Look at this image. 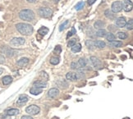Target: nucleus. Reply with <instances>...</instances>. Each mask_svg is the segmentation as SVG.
Masks as SVG:
<instances>
[{
    "mask_svg": "<svg viewBox=\"0 0 133 119\" xmlns=\"http://www.w3.org/2000/svg\"><path fill=\"white\" fill-rule=\"evenodd\" d=\"M16 28L20 34L23 35H30L33 33V27L27 23H18L16 25Z\"/></svg>",
    "mask_w": 133,
    "mask_h": 119,
    "instance_id": "f257e3e1",
    "label": "nucleus"
},
{
    "mask_svg": "<svg viewBox=\"0 0 133 119\" xmlns=\"http://www.w3.org/2000/svg\"><path fill=\"white\" fill-rule=\"evenodd\" d=\"M19 17L23 21L30 22V21L34 20L35 13L32 10H30V9H24V10H22V11L19 12Z\"/></svg>",
    "mask_w": 133,
    "mask_h": 119,
    "instance_id": "f03ea898",
    "label": "nucleus"
},
{
    "mask_svg": "<svg viewBox=\"0 0 133 119\" xmlns=\"http://www.w3.org/2000/svg\"><path fill=\"white\" fill-rule=\"evenodd\" d=\"M38 13L41 17L49 18L51 17V15L53 14V11H52V9H50L49 8H39Z\"/></svg>",
    "mask_w": 133,
    "mask_h": 119,
    "instance_id": "7ed1b4c3",
    "label": "nucleus"
},
{
    "mask_svg": "<svg viewBox=\"0 0 133 119\" xmlns=\"http://www.w3.org/2000/svg\"><path fill=\"white\" fill-rule=\"evenodd\" d=\"M40 111V108L37 105H30L25 108V112L30 115H37Z\"/></svg>",
    "mask_w": 133,
    "mask_h": 119,
    "instance_id": "20e7f679",
    "label": "nucleus"
},
{
    "mask_svg": "<svg viewBox=\"0 0 133 119\" xmlns=\"http://www.w3.org/2000/svg\"><path fill=\"white\" fill-rule=\"evenodd\" d=\"M122 9H123V4H122V2L116 1L112 4V10L111 11L114 13L119 12L122 11Z\"/></svg>",
    "mask_w": 133,
    "mask_h": 119,
    "instance_id": "39448f33",
    "label": "nucleus"
},
{
    "mask_svg": "<svg viewBox=\"0 0 133 119\" xmlns=\"http://www.w3.org/2000/svg\"><path fill=\"white\" fill-rule=\"evenodd\" d=\"M1 53L2 54H4L6 56L8 57H13L15 54H16L17 51H15L14 49H11V48H8L7 46H3L1 48Z\"/></svg>",
    "mask_w": 133,
    "mask_h": 119,
    "instance_id": "423d86ee",
    "label": "nucleus"
},
{
    "mask_svg": "<svg viewBox=\"0 0 133 119\" xmlns=\"http://www.w3.org/2000/svg\"><path fill=\"white\" fill-rule=\"evenodd\" d=\"M25 39L22 37H17V38H13L10 41V44L12 46H20V45H23L25 44Z\"/></svg>",
    "mask_w": 133,
    "mask_h": 119,
    "instance_id": "0eeeda50",
    "label": "nucleus"
},
{
    "mask_svg": "<svg viewBox=\"0 0 133 119\" xmlns=\"http://www.w3.org/2000/svg\"><path fill=\"white\" fill-rule=\"evenodd\" d=\"M29 100V98L27 95H21L19 96L18 98V100H17V105L18 106H23L24 104H25Z\"/></svg>",
    "mask_w": 133,
    "mask_h": 119,
    "instance_id": "6e6552de",
    "label": "nucleus"
},
{
    "mask_svg": "<svg viewBox=\"0 0 133 119\" xmlns=\"http://www.w3.org/2000/svg\"><path fill=\"white\" fill-rule=\"evenodd\" d=\"M122 4H123V9L125 12H129L132 10V2L131 0H125L122 3Z\"/></svg>",
    "mask_w": 133,
    "mask_h": 119,
    "instance_id": "1a4fd4ad",
    "label": "nucleus"
},
{
    "mask_svg": "<svg viewBox=\"0 0 133 119\" xmlns=\"http://www.w3.org/2000/svg\"><path fill=\"white\" fill-rule=\"evenodd\" d=\"M59 95V90L57 88H52L48 91V97L51 98V99H54Z\"/></svg>",
    "mask_w": 133,
    "mask_h": 119,
    "instance_id": "9d476101",
    "label": "nucleus"
},
{
    "mask_svg": "<svg viewBox=\"0 0 133 119\" xmlns=\"http://www.w3.org/2000/svg\"><path fill=\"white\" fill-rule=\"evenodd\" d=\"M126 19L124 17H118V18H117L116 21H115V24L116 25L118 28H122V27H125V25H126Z\"/></svg>",
    "mask_w": 133,
    "mask_h": 119,
    "instance_id": "9b49d317",
    "label": "nucleus"
},
{
    "mask_svg": "<svg viewBox=\"0 0 133 119\" xmlns=\"http://www.w3.org/2000/svg\"><path fill=\"white\" fill-rule=\"evenodd\" d=\"M33 86H34V87H37V88H40V89H42V88L47 87V82H46V81H35V82H34Z\"/></svg>",
    "mask_w": 133,
    "mask_h": 119,
    "instance_id": "f8f14e48",
    "label": "nucleus"
},
{
    "mask_svg": "<svg viewBox=\"0 0 133 119\" xmlns=\"http://www.w3.org/2000/svg\"><path fill=\"white\" fill-rule=\"evenodd\" d=\"M90 62L92 65H93L95 68H99L101 66V62L99 58H97L96 57H90Z\"/></svg>",
    "mask_w": 133,
    "mask_h": 119,
    "instance_id": "ddd939ff",
    "label": "nucleus"
},
{
    "mask_svg": "<svg viewBox=\"0 0 133 119\" xmlns=\"http://www.w3.org/2000/svg\"><path fill=\"white\" fill-rule=\"evenodd\" d=\"M66 78L71 81H76L77 80V76H76V74L74 73V72H68L66 75Z\"/></svg>",
    "mask_w": 133,
    "mask_h": 119,
    "instance_id": "4468645a",
    "label": "nucleus"
},
{
    "mask_svg": "<svg viewBox=\"0 0 133 119\" xmlns=\"http://www.w3.org/2000/svg\"><path fill=\"white\" fill-rule=\"evenodd\" d=\"M19 112L20 111L17 108H10V109H8L6 111V114L8 116H15V115H17Z\"/></svg>",
    "mask_w": 133,
    "mask_h": 119,
    "instance_id": "2eb2a0df",
    "label": "nucleus"
},
{
    "mask_svg": "<svg viewBox=\"0 0 133 119\" xmlns=\"http://www.w3.org/2000/svg\"><path fill=\"white\" fill-rule=\"evenodd\" d=\"M29 63V59L27 58H22L17 61V65L19 67H25Z\"/></svg>",
    "mask_w": 133,
    "mask_h": 119,
    "instance_id": "dca6fc26",
    "label": "nucleus"
},
{
    "mask_svg": "<svg viewBox=\"0 0 133 119\" xmlns=\"http://www.w3.org/2000/svg\"><path fill=\"white\" fill-rule=\"evenodd\" d=\"M104 25H105V23L103 22V21L99 20V21H96V22H95V24H94V27H95V29L99 30V29H103V28L104 27Z\"/></svg>",
    "mask_w": 133,
    "mask_h": 119,
    "instance_id": "f3484780",
    "label": "nucleus"
},
{
    "mask_svg": "<svg viewBox=\"0 0 133 119\" xmlns=\"http://www.w3.org/2000/svg\"><path fill=\"white\" fill-rule=\"evenodd\" d=\"M94 44H95V47L98 48V49H104L106 46L105 42L101 41V40H95L94 42Z\"/></svg>",
    "mask_w": 133,
    "mask_h": 119,
    "instance_id": "a211bd4d",
    "label": "nucleus"
},
{
    "mask_svg": "<svg viewBox=\"0 0 133 119\" xmlns=\"http://www.w3.org/2000/svg\"><path fill=\"white\" fill-rule=\"evenodd\" d=\"M30 93L34 95H38L40 94V93H42V89L37 88V87H32L31 89L30 90Z\"/></svg>",
    "mask_w": 133,
    "mask_h": 119,
    "instance_id": "6ab92c4d",
    "label": "nucleus"
},
{
    "mask_svg": "<svg viewBox=\"0 0 133 119\" xmlns=\"http://www.w3.org/2000/svg\"><path fill=\"white\" fill-rule=\"evenodd\" d=\"M104 15H105V17L107 18H109L110 20H114L115 18V15L114 14V12H112L111 10L108 9V10H106V11L104 12Z\"/></svg>",
    "mask_w": 133,
    "mask_h": 119,
    "instance_id": "aec40b11",
    "label": "nucleus"
},
{
    "mask_svg": "<svg viewBox=\"0 0 133 119\" xmlns=\"http://www.w3.org/2000/svg\"><path fill=\"white\" fill-rule=\"evenodd\" d=\"M122 45V42L121 41H112V42H109V46L110 47H112V48H119Z\"/></svg>",
    "mask_w": 133,
    "mask_h": 119,
    "instance_id": "412c9836",
    "label": "nucleus"
},
{
    "mask_svg": "<svg viewBox=\"0 0 133 119\" xmlns=\"http://www.w3.org/2000/svg\"><path fill=\"white\" fill-rule=\"evenodd\" d=\"M2 80H3V85H9L10 83H12V77L10 76H4Z\"/></svg>",
    "mask_w": 133,
    "mask_h": 119,
    "instance_id": "4be33fe9",
    "label": "nucleus"
},
{
    "mask_svg": "<svg viewBox=\"0 0 133 119\" xmlns=\"http://www.w3.org/2000/svg\"><path fill=\"white\" fill-rule=\"evenodd\" d=\"M81 50V44H76L71 47V51L73 53H78Z\"/></svg>",
    "mask_w": 133,
    "mask_h": 119,
    "instance_id": "5701e85b",
    "label": "nucleus"
},
{
    "mask_svg": "<svg viewBox=\"0 0 133 119\" xmlns=\"http://www.w3.org/2000/svg\"><path fill=\"white\" fill-rule=\"evenodd\" d=\"M105 37H106V39L108 40L109 42H112V41H114L116 39V36L112 33H107Z\"/></svg>",
    "mask_w": 133,
    "mask_h": 119,
    "instance_id": "b1692460",
    "label": "nucleus"
},
{
    "mask_svg": "<svg viewBox=\"0 0 133 119\" xmlns=\"http://www.w3.org/2000/svg\"><path fill=\"white\" fill-rule=\"evenodd\" d=\"M106 34H107V31L104 29H99L98 30V31L96 32V35L98 36V37H104Z\"/></svg>",
    "mask_w": 133,
    "mask_h": 119,
    "instance_id": "393cba45",
    "label": "nucleus"
},
{
    "mask_svg": "<svg viewBox=\"0 0 133 119\" xmlns=\"http://www.w3.org/2000/svg\"><path fill=\"white\" fill-rule=\"evenodd\" d=\"M59 62H60V58H58V57H52V58H50V63L53 64V65L58 64Z\"/></svg>",
    "mask_w": 133,
    "mask_h": 119,
    "instance_id": "a878e982",
    "label": "nucleus"
},
{
    "mask_svg": "<svg viewBox=\"0 0 133 119\" xmlns=\"http://www.w3.org/2000/svg\"><path fill=\"white\" fill-rule=\"evenodd\" d=\"M85 45L87 46L88 49H94V47H95V44H94V41L93 40H86L85 41Z\"/></svg>",
    "mask_w": 133,
    "mask_h": 119,
    "instance_id": "bb28decb",
    "label": "nucleus"
},
{
    "mask_svg": "<svg viewBox=\"0 0 133 119\" xmlns=\"http://www.w3.org/2000/svg\"><path fill=\"white\" fill-rule=\"evenodd\" d=\"M48 32H49V29L47 27H41L38 30V33L40 34L41 35H45Z\"/></svg>",
    "mask_w": 133,
    "mask_h": 119,
    "instance_id": "cd10ccee",
    "label": "nucleus"
},
{
    "mask_svg": "<svg viewBox=\"0 0 133 119\" xmlns=\"http://www.w3.org/2000/svg\"><path fill=\"white\" fill-rule=\"evenodd\" d=\"M125 27L127 30H131L133 29V21H132V19H130L128 22L126 23Z\"/></svg>",
    "mask_w": 133,
    "mask_h": 119,
    "instance_id": "c85d7f7f",
    "label": "nucleus"
},
{
    "mask_svg": "<svg viewBox=\"0 0 133 119\" xmlns=\"http://www.w3.org/2000/svg\"><path fill=\"white\" fill-rule=\"evenodd\" d=\"M78 65H79L80 68H84V67H85L86 66V61H85V59L83 58H80L79 61H78Z\"/></svg>",
    "mask_w": 133,
    "mask_h": 119,
    "instance_id": "c756f323",
    "label": "nucleus"
},
{
    "mask_svg": "<svg viewBox=\"0 0 133 119\" xmlns=\"http://www.w3.org/2000/svg\"><path fill=\"white\" fill-rule=\"evenodd\" d=\"M84 5H85V3H84L83 1H81V2H79V3H78L76 5L75 8H76V10H77V11H79V10H81V9H82V8H83Z\"/></svg>",
    "mask_w": 133,
    "mask_h": 119,
    "instance_id": "7c9ffc66",
    "label": "nucleus"
},
{
    "mask_svg": "<svg viewBox=\"0 0 133 119\" xmlns=\"http://www.w3.org/2000/svg\"><path fill=\"white\" fill-rule=\"evenodd\" d=\"M117 36H118V38L120 39H125L127 38V35L125 32H118Z\"/></svg>",
    "mask_w": 133,
    "mask_h": 119,
    "instance_id": "2f4dec72",
    "label": "nucleus"
},
{
    "mask_svg": "<svg viewBox=\"0 0 133 119\" xmlns=\"http://www.w3.org/2000/svg\"><path fill=\"white\" fill-rule=\"evenodd\" d=\"M68 22H69L68 21H65L64 23H63L62 25H60V27H59V30H60V31H63V30L66 27V25H68Z\"/></svg>",
    "mask_w": 133,
    "mask_h": 119,
    "instance_id": "473e14b6",
    "label": "nucleus"
},
{
    "mask_svg": "<svg viewBox=\"0 0 133 119\" xmlns=\"http://www.w3.org/2000/svg\"><path fill=\"white\" fill-rule=\"evenodd\" d=\"M76 44V39H71L69 42H68V47H72V46L74 45V44Z\"/></svg>",
    "mask_w": 133,
    "mask_h": 119,
    "instance_id": "72a5a7b5",
    "label": "nucleus"
},
{
    "mask_svg": "<svg viewBox=\"0 0 133 119\" xmlns=\"http://www.w3.org/2000/svg\"><path fill=\"white\" fill-rule=\"evenodd\" d=\"M54 52L55 54H61V52H62V48H61V46H59V45L56 46L55 49H54Z\"/></svg>",
    "mask_w": 133,
    "mask_h": 119,
    "instance_id": "f704fd0d",
    "label": "nucleus"
},
{
    "mask_svg": "<svg viewBox=\"0 0 133 119\" xmlns=\"http://www.w3.org/2000/svg\"><path fill=\"white\" fill-rule=\"evenodd\" d=\"M80 68L79 65H78V63H71V69H73V70H76V69H78Z\"/></svg>",
    "mask_w": 133,
    "mask_h": 119,
    "instance_id": "c9c22d12",
    "label": "nucleus"
},
{
    "mask_svg": "<svg viewBox=\"0 0 133 119\" xmlns=\"http://www.w3.org/2000/svg\"><path fill=\"white\" fill-rule=\"evenodd\" d=\"M76 33V30H75V28L74 27H72V30H71V31H69L68 33V36H66V37L68 38H69L70 36H71L73 34H75Z\"/></svg>",
    "mask_w": 133,
    "mask_h": 119,
    "instance_id": "e433bc0d",
    "label": "nucleus"
},
{
    "mask_svg": "<svg viewBox=\"0 0 133 119\" xmlns=\"http://www.w3.org/2000/svg\"><path fill=\"white\" fill-rule=\"evenodd\" d=\"M4 63H5V58L2 54H0V64H3Z\"/></svg>",
    "mask_w": 133,
    "mask_h": 119,
    "instance_id": "4c0bfd02",
    "label": "nucleus"
},
{
    "mask_svg": "<svg viewBox=\"0 0 133 119\" xmlns=\"http://www.w3.org/2000/svg\"><path fill=\"white\" fill-rule=\"evenodd\" d=\"M40 76H42V77H46V78H49V76H48V75L47 74H46V72H44V71H41V72H40Z\"/></svg>",
    "mask_w": 133,
    "mask_h": 119,
    "instance_id": "58836bf2",
    "label": "nucleus"
},
{
    "mask_svg": "<svg viewBox=\"0 0 133 119\" xmlns=\"http://www.w3.org/2000/svg\"><path fill=\"white\" fill-rule=\"evenodd\" d=\"M21 119H33L30 116H27V115H25V116H22Z\"/></svg>",
    "mask_w": 133,
    "mask_h": 119,
    "instance_id": "ea45409f",
    "label": "nucleus"
},
{
    "mask_svg": "<svg viewBox=\"0 0 133 119\" xmlns=\"http://www.w3.org/2000/svg\"><path fill=\"white\" fill-rule=\"evenodd\" d=\"M96 0H88V4L89 5H93L95 3Z\"/></svg>",
    "mask_w": 133,
    "mask_h": 119,
    "instance_id": "a19ab883",
    "label": "nucleus"
},
{
    "mask_svg": "<svg viewBox=\"0 0 133 119\" xmlns=\"http://www.w3.org/2000/svg\"><path fill=\"white\" fill-rule=\"evenodd\" d=\"M0 119H8V117L4 115H0Z\"/></svg>",
    "mask_w": 133,
    "mask_h": 119,
    "instance_id": "79ce46f5",
    "label": "nucleus"
},
{
    "mask_svg": "<svg viewBox=\"0 0 133 119\" xmlns=\"http://www.w3.org/2000/svg\"><path fill=\"white\" fill-rule=\"evenodd\" d=\"M27 1H28L29 3H35V1H36V0H27Z\"/></svg>",
    "mask_w": 133,
    "mask_h": 119,
    "instance_id": "37998d69",
    "label": "nucleus"
},
{
    "mask_svg": "<svg viewBox=\"0 0 133 119\" xmlns=\"http://www.w3.org/2000/svg\"><path fill=\"white\" fill-rule=\"evenodd\" d=\"M3 72V69L2 68H0V75H1Z\"/></svg>",
    "mask_w": 133,
    "mask_h": 119,
    "instance_id": "c03bdc74",
    "label": "nucleus"
}]
</instances>
